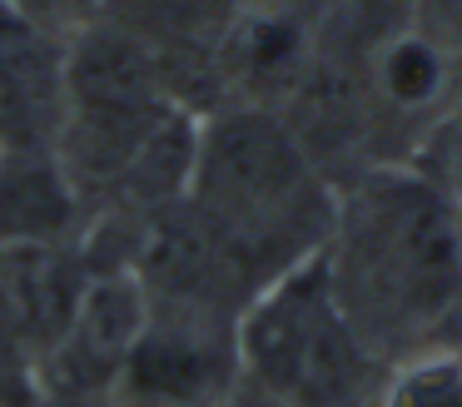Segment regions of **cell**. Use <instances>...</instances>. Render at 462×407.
Here are the masks:
<instances>
[{
  "label": "cell",
  "mask_w": 462,
  "mask_h": 407,
  "mask_svg": "<svg viewBox=\"0 0 462 407\" xmlns=\"http://www.w3.org/2000/svg\"><path fill=\"white\" fill-rule=\"evenodd\" d=\"M70 218V194L60 174L41 159H5L0 154V248L51 244Z\"/></svg>",
  "instance_id": "8992f818"
},
{
  "label": "cell",
  "mask_w": 462,
  "mask_h": 407,
  "mask_svg": "<svg viewBox=\"0 0 462 407\" xmlns=\"http://www.w3.org/2000/svg\"><path fill=\"white\" fill-rule=\"evenodd\" d=\"M234 343L239 373H249L273 407H378L388 383V363L353 328L323 248L249 298Z\"/></svg>",
  "instance_id": "3957f363"
},
{
  "label": "cell",
  "mask_w": 462,
  "mask_h": 407,
  "mask_svg": "<svg viewBox=\"0 0 462 407\" xmlns=\"http://www.w3.org/2000/svg\"><path fill=\"white\" fill-rule=\"evenodd\" d=\"M378 407H462V353L428 347L393 363Z\"/></svg>",
  "instance_id": "ba28073f"
},
{
  "label": "cell",
  "mask_w": 462,
  "mask_h": 407,
  "mask_svg": "<svg viewBox=\"0 0 462 407\" xmlns=\"http://www.w3.org/2000/svg\"><path fill=\"white\" fill-rule=\"evenodd\" d=\"M144 318H150L144 293L134 283H125V278L85 288V298L70 313V328H65V363L70 367L85 363V373L115 377V367L125 363L130 343L140 338Z\"/></svg>",
  "instance_id": "5b68a950"
},
{
  "label": "cell",
  "mask_w": 462,
  "mask_h": 407,
  "mask_svg": "<svg viewBox=\"0 0 462 407\" xmlns=\"http://www.w3.org/2000/svg\"><path fill=\"white\" fill-rule=\"evenodd\" d=\"M323 258L353 328L388 367L428 353L462 313V208L428 174H368L333 214Z\"/></svg>",
  "instance_id": "6da1fadb"
},
{
  "label": "cell",
  "mask_w": 462,
  "mask_h": 407,
  "mask_svg": "<svg viewBox=\"0 0 462 407\" xmlns=\"http://www.w3.org/2000/svg\"><path fill=\"white\" fill-rule=\"evenodd\" d=\"M15 5H25L31 15H45V20H80L95 10V0H15Z\"/></svg>",
  "instance_id": "9c48e42d"
},
{
  "label": "cell",
  "mask_w": 462,
  "mask_h": 407,
  "mask_svg": "<svg viewBox=\"0 0 462 407\" xmlns=\"http://www.w3.org/2000/svg\"><path fill=\"white\" fill-rule=\"evenodd\" d=\"M239 377V343L189 298L150 313L115 367V407H214Z\"/></svg>",
  "instance_id": "277c9868"
},
{
  "label": "cell",
  "mask_w": 462,
  "mask_h": 407,
  "mask_svg": "<svg viewBox=\"0 0 462 407\" xmlns=\"http://www.w3.org/2000/svg\"><path fill=\"white\" fill-rule=\"evenodd\" d=\"M448 189H452V199H457V208H462V149H457V169H452Z\"/></svg>",
  "instance_id": "30bf717a"
},
{
  "label": "cell",
  "mask_w": 462,
  "mask_h": 407,
  "mask_svg": "<svg viewBox=\"0 0 462 407\" xmlns=\"http://www.w3.org/2000/svg\"><path fill=\"white\" fill-rule=\"evenodd\" d=\"M378 89L393 109H432L448 89V60L438 40L422 30H402L378 50Z\"/></svg>",
  "instance_id": "52a82bcc"
},
{
  "label": "cell",
  "mask_w": 462,
  "mask_h": 407,
  "mask_svg": "<svg viewBox=\"0 0 462 407\" xmlns=\"http://www.w3.org/2000/svg\"><path fill=\"white\" fill-rule=\"evenodd\" d=\"M194 244L239 273H283L333 234V204L293 134L269 115H224L189 159Z\"/></svg>",
  "instance_id": "7a4b0ae2"
},
{
  "label": "cell",
  "mask_w": 462,
  "mask_h": 407,
  "mask_svg": "<svg viewBox=\"0 0 462 407\" xmlns=\"http://www.w3.org/2000/svg\"><path fill=\"white\" fill-rule=\"evenodd\" d=\"M0 5H5V0H0ZM11 5H15V0H11Z\"/></svg>",
  "instance_id": "8fae6325"
}]
</instances>
